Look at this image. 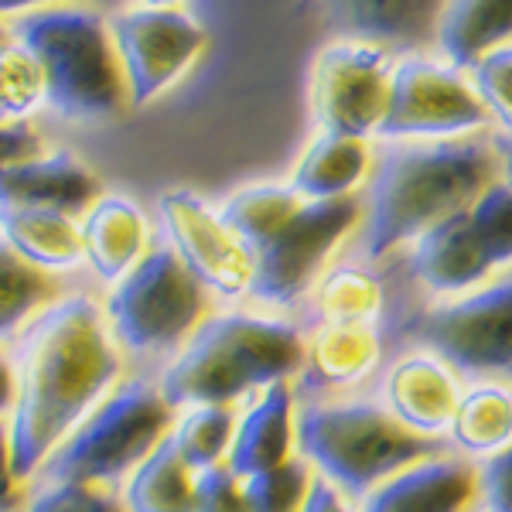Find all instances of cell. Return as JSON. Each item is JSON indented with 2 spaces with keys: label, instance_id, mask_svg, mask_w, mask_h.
<instances>
[{
  "label": "cell",
  "instance_id": "obj_1",
  "mask_svg": "<svg viewBox=\"0 0 512 512\" xmlns=\"http://www.w3.org/2000/svg\"><path fill=\"white\" fill-rule=\"evenodd\" d=\"M14 407L7 417L14 472L35 482L45 461L117 390L120 345L86 294L55 301L11 342Z\"/></svg>",
  "mask_w": 512,
  "mask_h": 512
},
{
  "label": "cell",
  "instance_id": "obj_2",
  "mask_svg": "<svg viewBox=\"0 0 512 512\" xmlns=\"http://www.w3.org/2000/svg\"><path fill=\"white\" fill-rule=\"evenodd\" d=\"M499 154L485 140L393 144L379 158L366 198V260H383L396 246L431 233L454 212L468 209L495 185Z\"/></svg>",
  "mask_w": 512,
  "mask_h": 512
},
{
  "label": "cell",
  "instance_id": "obj_3",
  "mask_svg": "<svg viewBox=\"0 0 512 512\" xmlns=\"http://www.w3.org/2000/svg\"><path fill=\"white\" fill-rule=\"evenodd\" d=\"M308 345L280 318L216 315L205 318L158 379L168 407H229L253 390H270L301 373Z\"/></svg>",
  "mask_w": 512,
  "mask_h": 512
},
{
  "label": "cell",
  "instance_id": "obj_4",
  "mask_svg": "<svg viewBox=\"0 0 512 512\" xmlns=\"http://www.w3.org/2000/svg\"><path fill=\"white\" fill-rule=\"evenodd\" d=\"M11 38L38 59L48 82V110L72 123L113 120L130 93L110 24L79 7L28 11L11 24Z\"/></svg>",
  "mask_w": 512,
  "mask_h": 512
},
{
  "label": "cell",
  "instance_id": "obj_5",
  "mask_svg": "<svg viewBox=\"0 0 512 512\" xmlns=\"http://www.w3.org/2000/svg\"><path fill=\"white\" fill-rule=\"evenodd\" d=\"M301 458L338 492L366 499L403 468L441 458L437 437H420L376 400L304 403L297 414Z\"/></svg>",
  "mask_w": 512,
  "mask_h": 512
},
{
  "label": "cell",
  "instance_id": "obj_6",
  "mask_svg": "<svg viewBox=\"0 0 512 512\" xmlns=\"http://www.w3.org/2000/svg\"><path fill=\"white\" fill-rule=\"evenodd\" d=\"M168 400L158 383L147 379H127L103 403L82 420V427L62 444L31 485H103L130 478L171 431Z\"/></svg>",
  "mask_w": 512,
  "mask_h": 512
},
{
  "label": "cell",
  "instance_id": "obj_7",
  "mask_svg": "<svg viewBox=\"0 0 512 512\" xmlns=\"http://www.w3.org/2000/svg\"><path fill=\"white\" fill-rule=\"evenodd\" d=\"M209 308V291L188 274L168 243L151 246V253L110 287L103 304L113 342L130 355L158 359L181 352L198 332Z\"/></svg>",
  "mask_w": 512,
  "mask_h": 512
},
{
  "label": "cell",
  "instance_id": "obj_8",
  "mask_svg": "<svg viewBox=\"0 0 512 512\" xmlns=\"http://www.w3.org/2000/svg\"><path fill=\"white\" fill-rule=\"evenodd\" d=\"M512 263V185L495 181L414 243L410 270L431 294H472Z\"/></svg>",
  "mask_w": 512,
  "mask_h": 512
},
{
  "label": "cell",
  "instance_id": "obj_9",
  "mask_svg": "<svg viewBox=\"0 0 512 512\" xmlns=\"http://www.w3.org/2000/svg\"><path fill=\"white\" fill-rule=\"evenodd\" d=\"M407 335L451 373L512 379V277L410 318Z\"/></svg>",
  "mask_w": 512,
  "mask_h": 512
},
{
  "label": "cell",
  "instance_id": "obj_10",
  "mask_svg": "<svg viewBox=\"0 0 512 512\" xmlns=\"http://www.w3.org/2000/svg\"><path fill=\"white\" fill-rule=\"evenodd\" d=\"M393 55L369 41H332L311 72V117L321 134L366 140L379 134L393 86Z\"/></svg>",
  "mask_w": 512,
  "mask_h": 512
},
{
  "label": "cell",
  "instance_id": "obj_11",
  "mask_svg": "<svg viewBox=\"0 0 512 512\" xmlns=\"http://www.w3.org/2000/svg\"><path fill=\"white\" fill-rule=\"evenodd\" d=\"M492 123L475 86L451 65L403 59L393 69L390 103L379 123L383 140H441L485 130Z\"/></svg>",
  "mask_w": 512,
  "mask_h": 512
},
{
  "label": "cell",
  "instance_id": "obj_12",
  "mask_svg": "<svg viewBox=\"0 0 512 512\" xmlns=\"http://www.w3.org/2000/svg\"><path fill=\"white\" fill-rule=\"evenodd\" d=\"M359 222V202H308L291 226L274 243L253 253L250 294L270 308H291L311 291V284L325 270L328 256L338 250L349 229Z\"/></svg>",
  "mask_w": 512,
  "mask_h": 512
},
{
  "label": "cell",
  "instance_id": "obj_13",
  "mask_svg": "<svg viewBox=\"0 0 512 512\" xmlns=\"http://www.w3.org/2000/svg\"><path fill=\"white\" fill-rule=\"evenodd\" d=\"M110 35L130 106H147L168 93L205 48L202 24L178 7H130L110 21Z\"/></svg>",
  "mask_w": 512,
  "mask_h": 512
},
{
  "label": "cell",
  "instance_id": "obj_14",
  "mask_svg": "<svg viewBox=\"0 0 512 512\" xmlns=\"http://www.w3.org/2000/svg\"><path fill=\"white\" fill-rule=\"evenodd\" d=\"M158 212L168 246L205 291L219 297L250 294L253 253L233 236L216 209H209L188 188H171L158 198Z\"/></svg>",
  "mask_w": 512,
  "mask_h": 512
},
{
  "label": "cell",
  "instance_id": "obj_15",
  "mask_svg": "<svg viewBox=\"0 0 512 512\" xmlns=\"http://www.w3.org/2000/svg\"><path fill=\"white\" fill-rule=\"evenodd\" d=\"M99 181L76 154L59 151L38 161L0 168V209H41L79 216L99 202Z\"/></svg>",
  "mask_w": 512,
  "mask_h": 512
},
{
  "label": "cell",
  "instance_id": "obj_16",
  "mask_svg": "<svg viewBox=\"0 0 512 512\" xmlns=\"http://www.w3.org/2000/svg\"><path fill=\"white\" fill-rule=\"evenodd\" d=\"M383 407L400 420L407 431L420 437H434L451 427L458 410V379L437 355H407L386 376Z\"/></svg>",
  "mask_w": 512,
  "mask_h": 512
},
{
  "label": "cell",
  "instance_id": "obj_17",
  "mask_svg": "<svg viewBox=\"0 0 512 512\" xmlns=\"http://www.w3.org/2000/svg\"><path fill=\"white\" fill-rule=\"evenodd\" d=\"M478 495V472L465 458H427L366 495L362 512H465Z\"/></svg>",
  "mask_w": 512,
  "mask_h": 512
},
{
  "label": "cell",
  "instance_id": "obj_18",
  "mask_svg": "<svg viewBox=\"0 0 512 512\" xmlns=\"http://www.w3.org/2000/svg\"><path fill=\"white\" fill-rule=\"evenodd\" d=\"M297 441V417H294V393L287 383H277L260 393L236 424L233 448H229V472L236 478H253L263 472H274L284 461H291Z\"/></svg>",
  "mask_w": 512,
  "mask_h": 512
},
{
  "label": "cell",
  "instance_id": "obj_19",
  "mask_svg": "<svg viewBox=\"0 0 512 512\" xmlns=\"http://www.w3.org/2000/svg\"><path fill=\"white\" fill-rule=\"evenodd\" d=\"M82 250L86 263L103 284L117 287L147 253V219L127 195H103L82 216Z\"/></svg>",
  "mask_w": 512,
  "mask_h": 512
},
{
  "label": "cell",
  "instance_id": "obj_20",
  "mask_svg": "<svg viewBox=\"0 0 512 512\" xmlns=\"http://www.w3.org/2000/svg\"><path fill=\"white\" fill-rule=\"evenodd\" d=\"M437 48L454 72L475 69L492 52L512 45V0H454L437 14Z\"/></svg>",
  "mask_w": 512,
  "mask_h": 512
},
{
  "label": "cell",
  "instance_id": "obj_21",
  "mask_svg": "<svg viewBox=\"0 0 512 512\" xmlns=\"http://www.w3.org/2000/svg\"><path fill=\"white\" fill-rule=\"evenodd\" d=\"M0 239L24 263L45 270V274H62V270H72L86 260L82 226L62 212L0 209Z\"/></svg>",
  "mask_w": 512,
  "mask_h": 512
},
{
  "label": "cell",
  "instance_id": "obj_22",
  "mask_svg": "<svg viewBox=\"0 0 512 512\" xmlns=\"http://www.w3.org/2000/svg\"><path fill=\"white\" fill-rule=\"evenodd\" d=\"M379 345L376 328L366 325H321L308 349V376L304 390L325 393L345 390V386L362 383L379 366Z\"/></svg>",
  "mask_w": 512,
  "mask_h": 512
},
{
  "label": "cell",
  "instance_id": "obj_23",
  "mask_svg": "<svg viewBox=\"0 0 512 512\" xmlns=\"http://www.w3.org/2000/svg\"><path fill=\"white\" fill-rule=\"evenodd\" d=\"M369 171V147L366 140L321 134L308 144L294 168L291 188L304 202H338L352 198V188Z\"/></svg>",
  "mask_w": 512,
  "mask_h": 512
},
{
  "label": "cell",
  "instance_id": "obj_24",
  "mask_svg": "<svg viewBox=\"0 0 512 512\" xmlns=\"http://www.w3.org/2000/svg\"><path fill=\"white\" fill-rule=\"evenodd\" d=\"M304 198L291 185H246L219 209V219L250 253H260L301 216Z\"/></svg>",
  "mask_w": 512,
  "mask_h": 512
},
{
  "label": "cell",
  "instance_id": "obj_25",
  "mask_svg": "<svg viewBox=\"0 0 512 512\" xmlns=\"http://www.w3.org/2000/svg\"><path fill=\"white\" fill-rule=\"evenodd\" d=\"M123 506L127 512H195V472L181 461L171 434L127 478Z\"/></svg>",
  "mask_w": 512,
  "mask_h": 512
},
{
  "label": "cell",
  "instance_id": "obj_26",
  "mask_svg": "<svg viewBox=\"0 0 512 512\" xmlns=\"http://www.w3.org/2000/svg\"><path fill=\"white\" fill-rule=\"evenodd\" d=\"M451 444L468 458H495L512 448V393L506 386H475L461 393L451 417Z\"/></svg>",
  "mask_w": 512,
  "mask_h": 512
},
{
  "label": "cell",
  "instance_id": "obj_27",
  "mask_svg": "<svg viewBox=\"0 0 512 512\" xmlns=\"http://www.w3.org/2000/svg\"><path fill=\"white\" fill-rule=\"evenodd\" d=\"M55 301H62L55 274L24 263L0 239V342H14Z\"/></svg>",
  "mask_w": 512,
  "mask_h": 512
},
{
  "label": "cell",
  "instance_id": "obj_28",
  "mask_svg": "<svg viewBox=\"0 0 512 512\" xmlns=\"http://www.w3.org/2000/svg\"><path fill=\"white\" fill-rule=\"evenodd\" d=\"M335 18L345 21V28L355 31V41L383 48H410L427 38V31L437 35V14L434 4H342L332 7Z\"/></svg>",
  "mask_w": 512,
  "mask_h": 512
},
{
  "label": "cell",
  "instance_id": "obj_29",
  "mask_svg": "<svg viewBox=\"0 0 512 512\" xmlns=\"http://www.w3.org/2000/svg\"><path fill=\"white\" fill-rule=\"evenodd\" d=\"M315 308L325 325H366L383 318L386 291L376 274L362 267H332L318 280Z\"/></svg>",
  "mask_w": 512,
  "mask_h": 512
},
{
  "label": "cell",
  "instance_id": "obj_30",
  "mask_svg": "<svg viewBox=\"0 0 512 512\" xmlns=\"http://www.w3.org/2000/svg\"><path fill=\"white\" fill-rule=\"evenodd\" d=\"M233 437H236L233 407H192L175 424V431H171V441H175L181 461L195 475L222 465V458H229V448H233Z\"/></svg>",
  "mask_w": 512,
  "mask_h": 512
},
{
  "label": "cell",
  "instance_id": "obj_31",
  "mask_svg": "<svg viewBox=\"0 0 512 512\" xmlns=\"http://www.w3.org/2000/svg\"><path fill=\"white\" fill-rule=\"evenodd\" d=\"M48 106V82L35 55L21 41L0 45V123H24Z\"/></svg>",
  "mask_w": 512,
  "mask_h": 512
},
{
  "label": "cell",
  "instance_id": "obj_32",
  "mask_svg": "<svg viewBox=\"0 0 512 512\" xmlns=\"http://www.w3.org/2000/svg\"><path fill=\"white\" fill-rule=\"evenodd\" d=\"M311 485H315L311 465L304 458H291L274 472L246 478L243 492L250 512H301Z\"/></svg>",
  "mask_w": 512,
  "mask_h": 512
},
{
  "label": "cell",
  "instance_id": "obj_33",
  "mask_svg": "<svg viewBox=\"0 0 512 512\" xmlns=\"http://www.w3.org/2000/svg\"><path fill=\"white\" fill-rule=\"evenodd\" d=\"M21 512H127L123 499L103 485H35Z\"/></svg>",
  "mask_w": 512,
  "mask_h": 512
},
{
  "label": "cell",
  "instance_id": "obj_34",
  "mask_svg": "<svg viewBox=\"0 0 512 512\" xmlns=\"http://www.w3.org/2000/svg\"><path fill=\"white\" fill-rule=\"evenodd\" d=\"M472 86L485 103L489 117L506 127L512 137V45L492 52L472 69Z\"/></svg>",
  "mask_w": 512,
  "mask_h": 512
},
{
  "label": "cell",
  "instance_id": "obj_35",
  "mask_svg": "<svg viewBox=\"0 0 512 512\" xmlns=\"http://www.w3.org/2000/svg\"><path fill=\"white\" fill-rule=\"evenodd\" d=\"M195 512H250L243 492V478L229 472V465H216L195 475Z\"/></svg>",
  "mask_w": 512,
  "mask_h": 512
},
{
  "label": "cell",
  "instance_id": "obj_36",
  "mask_svg": "<svg viewBox=\"0 0 512 512\" xmlns=\"http://www.w3.org/2000/svg\"><path fill=\"white\" fill-rule=\"evenodd\" d=\"M478 495L489 512H512V448L478 468Z\"/></svg>",
  "mask_w": 512,
  "mask_h": 512
},
{
  "label": "cell",
  "instance_id": "obj_37",
  "mask_svg": "<svg viewBox=\"0 0 512 512\" xmlns=\"http://www.w3.org/2000/svg\"><path fill=\"white\" fill-rule=\"evenodd\" d=\"M38 158H41V137L31 130V123H0V168L38 161Z\"/></svg>",
  "mask_w": 512,
  "mask_h": 512
},
{
  "label": "cell",
  "instance_id": "obj_38",
  "mask_svg": "<svg viewBox=\"0 0 512 512\" xmlns=\"http://www.w3.org/2000/svg\"><path fill=\"white\" fill-rule=\"evenodd\" d=\"M21 478L14 472V454H11V431L7 420H0V512H21L24 509Z\"/></svg>",
  "mask_w": 512,
  "mask_h": 512
},
{
  "label": "cell",
  "instance_id": "obj_39",
  "mask_svg": "<svg viewBox=\"0 0 512 512\" xmlns=\"http://www.w3.org/2000/svg\"><path fill=\"white\" fill-rule=\"evenodd\" d=\"M301 512H352L349 502H345V495L335 489V485H328L325 478H315V485H311L308 499H304V509Z\"/></svg>",
  "mask_w": 512,
  "mask_h": 512
},
{
  "label": "cell",
  "instance_id": "obj_40",
  "mask_svg": "<svg viewBox=\"0 0 512 512\" xmlns=\"http://www.w3.org/2000/svg\"><path fill=\"white\" fill-rule=\"evenodd\" d=\"M14 407V366H11V352L0 349V420L11 417Z\"/></svg>",
  "mask_w": 512,
  "mask_h": 512
},
{
  "label": "cell",
  "instance_id": "obj_41",
  "mask_svg": "<svg viewBox=\"0 0 512 512\" xmlns=\"http://www.w3.org/2000/svg\"><path fill=\"white\" fill-rule=\"evenodd\" d=\"M492 147H495V154H499V164H502V171H506V181L512 185V137L509 134L495 137Z\"/></svg>",
  "mask_w": 512,
  "mask_h": 512
},
{
  "label": "cell",
  "instance_id": "obj_42",
  "mask_svg": "<svg viewBox=\"0 0 512 512\" xmlns=\"http://www.w3.org/2000/svg\"><path fill=\"white\" fill-rule=\"evenodd\" d=\"M7 21H0V45H4V41H11V28H4Z\"/></svg>",
  "mask_w": 512,
  "mask_h": 512
}]
</instances>
